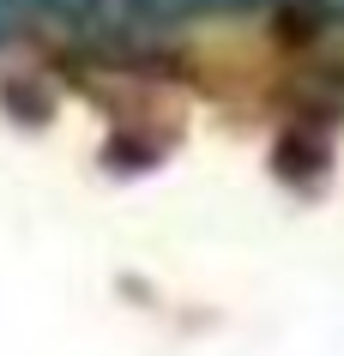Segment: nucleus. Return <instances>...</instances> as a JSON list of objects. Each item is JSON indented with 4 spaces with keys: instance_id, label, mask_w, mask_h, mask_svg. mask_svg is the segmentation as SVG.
Masks as SVG:
<instances>
[{
    "instance_id": "7ed1b4c3",
    "label": "nucleus",
    "mask_w": 344,
    "mask_h": 356,
    "mask_svg": "<svg viewBox=\"0 0 344 356\" xmlns=\"http://www.w3.org/2000/svg\"><path fill=\"white\" fill-rule=\"evenodd\" d=\"M320 6H326V13H332V19H344V0H320Z\"/></svg>"
},
{
    "instance_id": "f257e3e1",
    "label": "nucleus",
    "mask_w": 344,
    "mask_h": 356,
    "mask_svg": "<svg viewBox=\"0 0 344 356\" xmlns=\"http://www.w3.org/2000/svg\"><path fill=\"white\" fill-rule=\"evenodd\" d=\"M49 6H55V13H91L97 0H49Z\"/></svg>"
},
{
    "instance_id": "f03ea898",
    "label": "nucleus",
    "mask_w": 344,
    "mask_h": 356,
    "mask_svg": "<svg viewBox=\"0 0 344 356\" xmlns=\"http://www.w3.org/2000/svg\"><path fill=\"white\" fill-rule=\"evenodd\" d=\"M13 19H19V6H13V0H0V37L13 31Z\"/></svg>"
}]
</instances>
